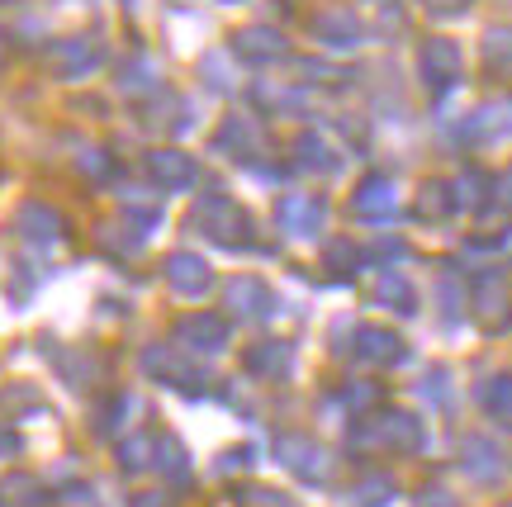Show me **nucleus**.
<instances>
[{"label":"nucleus","mask_w":512,"mask_h":507,"mask_svg":"<svg viewBox=\"0 0 512 507\" xmlns=\"http://www.w3.org/2000/svg\"><path fill=\"white\" fill-rule=\"evenodd\" d=\"M418 507H456V503H451V498H446L441 489H427V493L418 498Z\"/></svg>","instance_id":"obj_37"},{"label":"nucleus","mask_w":512,"mask_h":507,"mask_svg":"<svg viewBox=\"0 0 512 507\" xmlns=\"http://www.w3.org/2000/svg\"><path fill=\"white\" fill-rule=\"evenodd\" d=\"M375 441H380V446H394V451H418L422 422L413 413H384V417H375Z\"/></svg>","instance_id":"obj_15"},{"label":"nucleus","mask_w":512,"mask_h":507,"mask_svg":"<svg viewBox=\"0 0 512 507\" xmlns=\"http://www.w3.org/2000/svg\"><path fill=\"white\" fill-rule=\"evenodd\" d=\"M456 204H465V209H484V190H489V176H479V171H465L456 185Z\"/></svg>","instance_id":"obj_28"},{"label":"nucleus","mask_w":512,"mask_h":507,"mask_svg":"<svg viewBox=\"0 0 512 507\" xmlns=\"http://www.w3.org/2000/svg\"><path fill=\"white\" fill-rule=\"evenodd\" d=\"M0 408H5V417H24V413L48 417V403H43V394H38L34 384H5L0 389Z\"/></svg>","instance_id":"obj_19"},{"label":"nucleus","mask_w":512,"mask_h":507,"mask_svg":"<svg viewBox=\"0 0 512 507\" xmlns=\"http://www.w3.org/2000/svg\"><path fill=\"white\" fill-rule=\"evenodd\" d=\"M475 318L484 332H503L512 323V294H508V280L498 271L475 275Z\"/></svg>","instance_id":"obj_2"},{"label":"nucleus","mask_w":512,"mask_h":507,"mask_svg":"<svg viewBox=\"0 0 512 507\" xmlns=\"http://www.w3.org/2000/svg\"><path fill=\"white\" fill-rule=\"evenodd\" d=\"M313 34L323 38V43L351 48V43L361 38V24H356V15H347V10H323V15L313 19Z\"/></svg>","instance_id":"obj_18"},{"label":"nucleus","mask_w":512,"mask_h":507,"mask_svg":"<svg viewBox=\"0 0 512 507\" xmlns=\"http://www.w3.org/2000/svg\"><path fill=\"white\" fill-rule=\"evenodd\" d=\"M76 166L91 176V181H105V176H114V162L100 152V147H81V157H76Z\"/></svg>","instance_id":"obj_30"},{"label":"nucleus","mask_w":512,"mask_h":507,"mask_svg":"<svg viewBox=\"0 0 512 507\" xmlns=\"http://www.w3.org/2000/svg\"><path fill=\"white\" fill-rule=\"evenodd\" d=\"M275 455H280L299 479H309V484H328L332 479L328 451H323V446H313L309 436H280V441H275Z\"/></svg>","instance_id":"obj_4"},{"label":"nucleus","mask_w":512,"mask_h":507,"mask_svg":"<svg viewBox=\"0 0 512 507\" xmlns=\"http://www.w3.org/2000/svg\"><path fill=\"white\" fill-rule=\"evenodd\" d=\"M157 465H162V474H171L176 484L190 479V465H185V451L176 436H157Z\"/></svg>","instance_id":"obj_26"},{"label":"nucleus","mask_w":512,"mask_h":507,"mask_svg":"<svg viewBox=\"0 0 512 507\" xmlns=\"http://www.w3.org/2000/svg\"><path fill=\"white\" fill-rule=\"evenodd\" d=\"M128 81H124V91L128 95H138V91H157V72H152V67H147V62H133V67H128Z\"/></svg>","instance_id":"obj_33"},{"label":"nucleus","mask_w":512,"mask_h":507,"mask_svg":"<svg viewBox=\"0 0 512 507\" xmlns=\"http://www.w3.org/2000/svg\"><path fill=\"white\" fill-rule=\"evenodd\" d=\"M176 342L185 351H223L228 346V323L219 313H190V318L176 323Z\"/></svg>","instance_id":"obj_9"},{"label":"nucleus","mask_w":512,"mask_h":507,"mask_svg":"<svg viewBox=\"0 0 512 507\" xmlns=\"http://www.w3.org/2000/svg\"><path fill=\"white\" fill-rule=\"evenodd\" d=\"M294 152H299V166H304V171H332V147L323 143V138H318V133H304V138H299V143H294Z\"/></svg>","instance_id":"obj_25"},{"label":"nucleus","mask_w":512,"mask_h":507,"mask_svg":"<svg viewBox=\"0 0 512 507\" xmlns=\"http://www.w3.org/2000/svg\"><path fill=\"white\" fill-rule=\"evenodd\" d=\"M219 147H233L238 157H256L261 152V133H256L252 119H228L219 128Z\"/></svg>","instance_id":"obj_21"},{"label":"nucleus","mask_w":512,"mask_h":507,"mask_svg":"<svg viewBox=\"0 0 512 507\" xmlns=\"http://www.w3.org/2000/svg\"><path fill=\"white\" fill-rule=\"evenodd\" d=\"M143 370L157 375V380H166V384H176V389H200V375H195L185 361H176V351H166V346H152V351H147Z\"/></svg>","instance_id":"obj_17"},{"label":"nucleus","mask_w":512,"mask_h":507,"mask_svg":"<svg viewBox=\"0 0 512 507\" xmlns=\"http://www.w3.org/2000/svg\"><path fill=\"white\" fill-rule=\"evenodd\" d=\"M190 223H195L209 242H219V247H247V242H252V218L242 214V204H233L228 195H204V200L195 204Z\"/></svg>","instance_id":"obj_1"},{"label":"nucleus","mask_w":512,"mask_h":507,"mask_svg":"<svg viewBox=\"0 0 512 507\" xmlns=\"http://www.w3.org/2000/svg\"><path fill=\"white\" fill-rule=\"evenodd\" d=\"M166 285L185 299H204V294L214 290V271H209V261L195 252H171L166 256Z\"/></svg>","instance_id":"obj_5"},{"label":"nucleus","mask_w":512,"mask_h":507,"mask_svg":"<svg viewBox=\"0 0 512 507\" xmlns=\"http://www.w3.org/2000/svg\"><path fill=\"white\" fill-rule=\"evenodd\" d=\"M119 460H124L128 474L147 470V465L157 460V436H124V441H119Z\"/></svg>","instance_id":"obj_23"},{"label":"nucleus","mask_w":512,"mask_h":507,"mask_svg":"<svg viewBox=\"0 0 512 507\" xmlns=\"http://www.w3.org/2000/svg\"><path fill=\"white\" fill-rule=\"evenodd\" d=\"M356 356L370 365H399L408 351L389 327H356Z\"/></svg>","instance_id":"obj_13"},{"label":"nucleus","mask_w":512,"mask_h":507,"mask_svg":"<svg viewBox=\"0 0 512 507\" xmlns=\"http://www.w3.org/2000/svg\"><path fill=\"white\" fill-rule=\"evenodd\" d=\"M233 53H238L242 62L266 67V62H280L290 48H285V34H280V29H271V24H247V29L233 34Z\"/></svg>","instance_id":"obj_8"},{"label":"nucleus","mask_w":512,"mask_h":507,"mask_svg":"<svg viewBox=\"0 0 512 507\" xmlns=\"http://www.w3.org/2000/svg\"><path fill=\"white\" fill-rule=\"evenodd\" d=\"M133 507H171L162 498V493H138V498H133Z\"/></svg>","instance_id":"obj_39"},{"label":"nucleus","mask_w":512,"mask_h":507,"mask_svg":"<svg viewBox=\"0 0 512 507\" xmlns=\"http://www.w3.org/2000/svg\"><path fill=\"white\" fill-rule=\"evenodd\" d=\"M484 408H489V413H494L503 427H512V380H508V375L484 389Z\"/></svg>","instance_id":"obj_27"},{"label":"nucleus","mask_w":512,"mask_h":507,"mask_svg":"<svg viewBox=\"0 0 512 507\" xmlns=\"http://www.w3.org/2000/svg\"><path fill=\"white\" fill-rule=\"evenodd\" d=\"M456 209V195H451V185L446 181H427L418 195V218H446Z\"/></svg>","instance_id":"obj_24"},{"label":"nucleus","mask_w":512,"mask_h":507,"mask_svg":"<svg viewBox=\"0 0 512 507\" xmlns=\"http://www.w3.org/2000/svg\"><path fill=\"white\" fill-rule=\"evenodd\" d=\"M422 5H427L432 15H460V10H465L470 0H422Z\"/></svg>","instance_id":"obj_36"},{"label":"nucleus","mask_w":512,"mask_h":507,"mask_svg":"<svg viewBox=\"0 0 512 507\" xmlns=\"http://www.w3.org/2000/svg\"><path fill=\"white\" fill-rule=\"evenodd\" d=\"M0 507H48V484L29 470H10L0 479Z\"/></svg>","instance_id":"obj_14"},{"label":"nucleus","mask_w":512,"mask_h":507,"mask_svg":"<svg viewBox=\"0 0 512 507\" xmlns=\"http://www.w3.org/2000/svg\"><path fill=\"white\" fill-rule=\"evenodd\" d=\"M147 176L162 190H185V185H195V157H185L176 147H157V152H147Z\"/></svg>","instance_id":"obj_12"},{"label":"nucleus","mask_w":512,"mask_h":507,"mask_svg":"<svg viewBox=\"0 0 512 507\" xmlns=\"http://www.w3.org/2000/svg\"><path fill=\"white\" fill-rule=\"evenodd\" d=\"M238 507H294V503L285 498V493H275V489H242Z\"/></svg>","instance_id":"obj_32"},{"label":"nucleus","mask_w":512,"mask_h":507,"mask_svg":"<svg viewBox=\"0 0 512 507\" xmlns=\"http://www.w3.org/2000/svg\"><path fill=\"white\" fill-rule=\"evenodd\" d=\"M380 299L384 304H394L399 313H413V290H408V280L394 271H384L380 275Z\"/></svg>","instance_id":"obj_29"},{"label":"nucleus","mask_w":512,"mask_h":507,"mask_svg":"<svg viewBox=\"0 0 512 507\" xmlns=\"http://www.w3.org/2000/svg\"><path fill=\"white\" fill-rule=\"evenodd\" d=\"M347 403L351 408H370V403H380V389H375V384H351Z\"/></svg>","instance_id":"obj_35"},{"label":"nucleus","mask_w":512,"mask_h":507,"mask_svg":"<svg viewBox=\"0 0 512 507\" xmlns=\"http://www.w3.org/2000/svg\"><path fill=\"white\" fill-rule=\"evenodd\" d=\"M418 67H422V81H427L432 91H451L460 81V72H465V57H460V48L451 38H427Z\"/></svg>","instance_id":"obj_3"},{"label":"nucleus","mask_w":512,"mask_h":507,"mask_svg":"<svg viewBox=\"0 0 512 507\" xmlns=\"http://www.w3.org/2000/svg\"><path fill=\"white\" fill-rule=\"evenodd\" d=\"M228 308L238 318H261V313H271V290L256 275H238V280H228Z\"/></svg>","instance_id":"obj_16"},{"label":"nucleus","mask_w":512,"mask_h":507,"mask_svg":"<svg viewBox=\"0 0 512 507\" xmlns=\"http://www.w3.org/2000/svg\"><path fill=\"white\" fill-rule=\"evenodd\" d=\"M256 100L271 109H294L299 105V91H271V86H256Z\"/></svg>","instance_id":"obj_34"},{"label":"nucleus","mask_w":512,"mask_h":507,"mask_svg":"<svg viewBox=\"0 0 512 507\" xmlns=\"http://www.w3.org/2000/svg\"><path fill=\"white\" fill-rule=\"evenodd\" d=\"M351 214L366 218V223H384V218H394V181L389 176H366V181L356 185V200H351Z\"/></svg>","instance_id":"obj_10"},{"label":"nucleus","mask_w":512,"mask_h":507,"mask_svg":"<svg viewBox=\"0 0 512 507\" xmlns=\"http://www.w3.org/2000/svg\"><path fill=\"white\" fill-rule=\"evenodd\" d=\"M53 72L67 76V81H76V76H91L100 62H105V48L95 43L91 34L86 38H62V43H53Z\"/></svg>","instance_id":"obj_7"},{"label":"nucleus","mask_w":512,"mask_h":507,"mask_svg":"<svg viewBox=\"0 0 512 507\" xmlns=\"http://www.w3.org/2000/svg\"><path fill=\"white\" fill-rule=\"evenodd\" d=\"M15 451H19V436L0 427V460H5V455H15Z\"/></svg>","instance_id":"obj_38"},{"label":"nucleus","mask_w":512,"mask_h":507,"mask_svg":"<svg viewBox=\"0 0 512 507\" xmlns=\"http://www.w3.org/2000/svg\"><path fill=\"white\" fill-rule=\"evenodd\" d=\"M389 493H394V484L375 474V479H366V484L356 489V503H361V507H380V503H389Z\"/></svg>","instance_id":"obj_31"},{"label":"nucleus","mask_w":512,"mask_h":507,"mask_svg":"<svg viewBox=\"0 0 512 507\" xmlns=\"http://www.w3.org/2000/svg\"><path fill=\"white\" fill-rule=\"evenodd\" d=\"M465 470L475 474V479H484V484H489V479H498V470H503V465H498V451L484 441V436H470V441H465Z\"/></svg>","instance_id":"obj_22"},{"label":"nucleus","mask_w":512,"mask_h":507,"mask_svg":"<svg viewBox=\"0 0 512 507\" xmlns=\"http://www.w3.org/2000/svg\"><path fill=\"white\" fill-rule=\"evenodd\" d=\"M247 370L252 375H285L290 370V346L285 342H261L247 351Z\"/></svg>","instance_id":"obj_20"},{"label":"nucleus","mask_w":512,"mask_h":507,"mask_svg":"<svg viewBox=\"0 0 512 507\" xmlns=\"http://www.w3.org/2000/svg\"><path fill=\"white\" fill-rule=\"evenodd\" d=\"M15 233L24 237V242H34V247H53V242H62V233H67V223H62V214H57L53 204L29 200V204H19V214H15Z\"/></svg>","instance_id":"obj_6"},{"label":"nucleus","mask_w":512,"mask_h":507,"mask_svg":"<svg viewBox=\"0 0 512 507\" xmlns=\"http://www.w3.org/2000/svg\"><path fill=\"white\" fill-rule=\"evenodd\" d=\"M323 218H328V204L318 195H285L280 200V228L294 237H313L323 228Z\"/></svg>","instance_id":"obj_11"}]
</instances>
